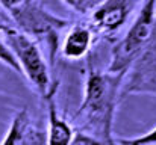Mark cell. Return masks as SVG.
<instances>
[{
	"mask_svg": "<svg viewBox=\"0 0 156 145\" xmlns=\"http://www.w3.org/2000/svg\"><path fill=\"white\" fill-rule=\"evenodd\" d=\"M71 145H105V144L96 141L94 138H91V136H88V135H85V133H82V132H77V133H74V136H73Z\"/></svg>",
	"mask_w": 156,
	"mask_h": 145,
	"instance_id": "7c38bea8",
	"label": "cell"
},
{
	"mask_svg": "<svg viewBox=\"0 0 156 145\" xmlns=\"http://www.w3.org/2000/svg\"><path fill=\"white\" fill-rule=\"evenodd\" d=\"M0 62H3V64H5V65H8L9 68H12L15 73H20V74H21V71H20V67H18L17 60L14 59L12 53L9 51V48L6 47V44L3 43L2 36H0Z\"/></svg>",
	"mask_w": 156,
	"mask_h": 145,
	"instance_id": "8fae6325",
	"label": "cell"
},
{
	"mask_svg": "<svg viewBox=\"0 0 156 145\" xmlns=\"http://www.w3.org/2000/svg\"><path fill=\"white\" fill-rule=\"evenodd\" d=\"M0 6L11 17L12 26L29 36L44 40L50 50V57H55L58 50L59 32L68 26V21L53 15L40 2H2Z\"/></svg>",
	"mask_w": 156,
	"mask_h": 145,
	"instance_id": "7a4b0ae2",
	"label": "cell"
},
{
	"mask_svg": "<svg viewBox=\"0 0 156 145\" xmlns=\"http://www.w3.org/2000/svg\"><path fill=\"white\" fill-rule=\"evenodd\" d=\"M58 91V89H56ZM52 91L49 95L44 97L46 107H47V119H49V129H47V145H71L74 130L73 127L59 116L55 94Z\"/></svg>",
	"mask_w": 156,
	"mask_h": 145,
	"instance_id": "ba28073f",
	"label": "cell"
},
{
	"mask_svg": "<svg viewBox=\"0 0 156 145\" xmlns=\"http://www.w3.org/2000/svg\"><path fill=\"white\" fill-rule=\"evenodd\" d=\"M135 6L136 3L129 0L94 2L88 12L91 18V26L105 36H112L127 21Z\"/></svg>",
	"mask_w": 156,
	"mask_h": 145,
	"instance_id": "8992f818",
	"label": "cell"
},
{
	"mask_svg": "<svg viewBox=\"0 0 156 145\" xmlns=\"http://www.w3.org/2000/svg\"><path fill=\"white\" fill-rule=\"evenodd\" d=\"M156 21V2L147 0L141 5L133 23L124 36L112 47L111 62L108 67V73L112 74H126L135 57L149 43L152 32L155 29Z\"/></svg>",
	"mask_w": 156,
	"mask_h": 145,
	"instance_id": "277c9868",
	"label": "cell"
},
{
	"mask_svg": "<svg viewBox=\"0 0 156 145\" xmlns=\"http://www.w3.org/2000/svg\"><path fill=\"white\" fill-rule=\"evenodd\" d=\"M29 113L26 109H21L12 119L11 127L0 145H26V138L29 132Z\"/></svg>",
	"mask_w": 156,
	"mask_h": 145,
	"instance_id": "9c48e42d",
	"label": "cell"
},
{
	"mask_svg": "<svg viewBox=\"0 0 156 145\" xmlns=\"http://www.w3.org/2000/svg\"><path fill=\"white\" fill-rule=\"evenodd\" d=\"M9 26H12V24H9V21H8L6 18H3V17L0 15V32H2L3 29H6V27H9Z\"/></svg>",
	"mask_w": 156,
	"mask_h": 145,
	"instance_id": "4fadbf2b",
	"label": "cell"
},
{
	"mask_svg": "<svg viewBox=\"0 0 156 145\" xmlns=\"http://www.w3.org/2000/svg\"><path fill=\"white\" fill-rule=\"evenodd\" d=\"M94 33L87 24H73L62 40L61 51L65 59L79 60L88 54L93 47Z\"/></svg>",
	"mask_w": 156,
	"mask_h": 145,
	"instance_id": "52a82bcc",
	"label": "cell"
},
{
	"mask_svg": "<svg viewBox=\"0 0 156 145\" xmlns=\"http://www.w3.org/2000/svg\"><path fill=\"white\" fill-rule=\"evenodd\" d=\"M115 145H156V127L144 133L143 136L132 138V139H121Z\"/></svg>",
	"mask_w": 156,
	"mask_h": 145,
	"instance_id": "30bf717a",
	"label": "cell"
},
{
	"mask_svg": "<svg viewBox=\"0 0 156 145\" xmlns=\"http://www.w3.org/2000/svg\"><path fill=\"white\" fill-rule=\"evenodd\" d=\"M127 94L156 95V21L149 43L135 57L123 77L120 97Z\"/></svg>",
	"mask_w": 156,
	"mask_h": 145,
	"instance_id": "5b68a950",
	"label": "cell"
},
{
	"mask_svg": "<svg viewBox=\"0 0 156 145\" xmlns=\"http://www.w3.org/2000/svg\"><path fill=\"white\" fill-rule=\"evenodd\" d=\"M123 77V74L97 71L94 68H90L87 74L83 100L76 115L80 123L79 132L105 145L117 144L112 127Z\"/></svg>",
	"mask_w": 156,
	"mask_h": 145,
	"instance_id": "6da1fadb",
	"label": "cell"
},
{
	"mask_svg": "<svg viewBox=\"0 0 156 145\" xmlns=\"http://www.w3.org/2000/svg\"><path fill=\"white\" fill-rule=\"evenodd\" d=\"M0 36L17 60L21 74L27 77L40 95L44 98L52 91L58 89V82H52L47 62L35 40H30L24 33L18 32L14 26L3 29Z\"/></svg>",
	"mask_w": 156,
	"mask_h": 145,
	"instance_id": "3957f363",
	"label": "cell"
}]
</instances>
